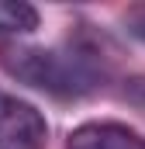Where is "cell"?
<instances>
[{
    "instance_id": "3957f363",
    "label": "cell",
    "mask_w": 145,
    "mask_h": 149,
    "mask_svg": "<svg viewBox=\"0 0 145 149\" xmlns=\"http://www.w3.org/2000/svg\"><path fill=\"white\" fill-rule=\"evenodd\" d=\"M66 149H145V135L121 121H86L69 132Z\"/></svg>"
},
{
    "instance_id": "277c9868",
    "label": "cell",
    "mask_w": 145,
    "mask_h": 149,
    "mask_svg": "<svg viewBox=\"0 0 145 149\" xmlns=\"http://www.w3.org/2000/svg\"><path fill=\"white\" fill-rule=\"evenodd\" d=\"M38 28V10L24 0H0V35H28Z\"/></svg>"
},
{
    "instance_id": "7a4b0ae2",
    "label": "cell",
    "mask_w": 145,
    "mask_h": 149,
    "mask_svg": "<svg viewBox=\"0 0 145 149\" xmlns=\"http://www.w3.org/2000/svg\"><path fill=\"white\" fill-rule=\"evenodd\" d=\"M48 121L35 104L0 90V149H45Z\"/></svg>"
},
{
    "instance_id": "6da1fadb",
    "label": "cell",
    "mask_w": 145,
    "mask_h": 149,
    "mask_svg": "<svg viewBox=\"0 0 145 149\" xmlns=\"http://www.w3.org/2000/svg\"><path fill=\"white\" fill-rule=\"evenodd\" d=\"M3 70L52 97H83L90 90L100 87L104 70L97 66V59L90 52L79 49H35V45H21V49H3L0 52Z\"/></svg>"
},
{
    "instance_id": "5b68a950",
    "label": "cell",
    "mask_w": 145,
    "mask_h": 149,
    "mask_svg": "<svg viewBox=\"0 0 145 149\" xmlns=\"http://www.w3.org/2000/svg\"><path fill=\"white\" fill-rule=\"evenodd\" d=\"M124 28H128V35L145 42V3H135V7L124 10Z\"/></svg>"
}]
</instances>
